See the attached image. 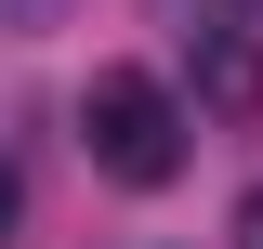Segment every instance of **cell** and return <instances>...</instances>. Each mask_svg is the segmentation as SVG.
I'll list each match as a JSON object with an SVG mask.
<instances>
[{"mask_svg":"<svg viewBox=\"0 0 263 249\" xmlns=\"http://www.w3.org/2000/svg\"><path fill=\"white\" fill-rule=\"evenodd\" d=\"M0 236H13V171H0Z\"/></svg>","mask_w":263,"mask_h":249,"instance_id":"5b68a950","label":"cell"},{"mask_svg":"<svg viewBox=\"0 0 263 249\" xmlns=\"http://www.w3.org/2000/svg\"><path fill=\"white\" fill-rule=\"evenodd\" d=\"M237 249H263V184H250V197H237Z\"/></svg>","mask_w":263,"mask_h":249,"instance_id":"277c9868","label":"cell"},{"mask_svg":"<svg viewBox=\"0 0 263 249\" xmlns=\"http://www.w3.org/2000/svg\"><path fill=\"white\" fill-rule=\"evenodd\" d=\"M79 144H92V171H105V184L158 197L171 171H184V105H171L145 66H105L92 92H79Z\"/></svg>","mask_w":263,"mask_h":249,"instance_id":"6da1fadb","label":"cell"},{"mask_svg":"<svg viewBox=\"0 0 263 249\" xmlns=\"http://www.w3.org/2000/svg\"><path fill=\"white\" fill-rule=\"evenodd\" d=\"M0 27H66V0H0Z\"/></svg>","mask_w":263,"mask_h":249,"instance_id":"3957f363","label":"cell"},{"mask_svg":"<svg viewBox=\"0 0 263 249\" xmlns=\"http://www.w3.org/2000/svg\"><path fill=\"white\" fill-rule=\"evenodd\" d=\"M197 92L224 105V118H250V105H263V53H250V39H211V53H197Z\"/></svg>","mask_w":263,"mask_h":249,"instance_id":"7a4b0ae2","label":"cell"}]
</instances>
